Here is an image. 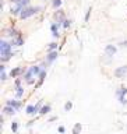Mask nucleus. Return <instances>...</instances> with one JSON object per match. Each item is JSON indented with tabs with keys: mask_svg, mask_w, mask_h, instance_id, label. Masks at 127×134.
<instances>
[{
	"mask_svg": "<svg viewBox=\"0 0 127 134\" xmlns=\"http://www.w3.org/2000/svg\"><path fill=\"white\" fill-rule=\"evenodd\" d=\"M50 28H52V32H57L59 25H57V24H52V27H50Z\"/></svg>",
	"mask_w": 127,
	"mask_h": 134,
	"instance_id": "nucleus-24",
	"label": "nucleus"
},
{
	"mask_svg": "<svg viewBox=\"0 0 127 134\" xmlns=\"http://www.w3.org/2000/svg\"><path fill=\"white\" fill-rule=\"evenodd\" d=\"M32 74H34V73H32V68H29V70L25 73V75H24V78H25V80H29V78H31V75H32Z\"/></svg>",
	"mask_w": 127,
	"mask_h": 134,
	"instance_id": "nucleus-17",
	"label": "nucleus"
},
{
	"mask_svg": "<svg viewBox=\"0 0 127 134\" xmlns=\"http://www.w3.org/2000/svg\"><path fill=\"white\" fill-rule=\"evenodd\" d=\"M57 59V52H49V54H47V61H49V63H52L53 60H56Z\"/></svg>",
	"mask_w": 127,
	"mask_h": 134,
	"instance_id": "nucleus-7",
	"label": "nucleus"
},
{
	"mask_svg": "<svg viewBox=\"0 0 127 134\" xmlns=\"http://www.w3.org/2000/svg\"><path fill=\"white\" fill-rule=\"evenodd\" d=\"M126 74H127V66H122V67H119V68L115 70V75L117 78H123Z\"/></svg>",
	"mask_w": 127,
	"mask_h": 134,
	"instance_id": "nucleus-4",
	"label": "nucleus"
},
{
	"mask_svg": "<svg viewBox=\"0 0 127 134\" xmlns=\"http://www.w3.org/2000/svg\"><path fill=\"white\" fill-rule=\"evenodd\" d=\"M63 27H64V28H67V27H70V21H68V20H66V21H64V24H63Z\"/></svg>",
	"mask_w": 127,
	"mask_h": 134,
	"instance_id": "nucleus-26",
	"label": "nucleus"
},
{
	"mask_svg": "<svg viewBox=\"0 0 127 134\" xmlns=\"http://www.w3.org/2000/svg\"><path fill=\"white\" fill-rule=\"evenodd\" d=\"M120 46H127V41H124V42H120Z\"/></svg>",
	"mask_w": 127,
	"mask_h": 134,
	"instance_id": "nucleus-29",
	"label": "nucleus"
},
{
	"mask_svg": "<svg viewBox=\"0 0 127 134\" xmlns=\"http://www.w3.org/2000/svg\"><path fill=\"white\" fill-rule=\"evenodd\" d=\"M119 101H120V104H122V105H126L127 104V99L124 97H119Z\"/></svg>",
	"mask_w": 127,
	"mask_h": 134,
	"instance_id": "nucleus-23",
	"label": "nucleus"
},
{
	"mask_svg": "<svg viewBox=\"0 0 127 134\" xmlns=\"http://www.w3.org/2000/svg\"><path fill=\"white\" fill-rule=\"evenodd\" d=\"M49 112H50V106H49V105L42 106V108H41V111H39L41 115H46V113H49Z\"/></svg>",
	"mask_w": 127,
	"mask_h": 134,
	"instance_id": "nucleus-9",
	"label": "nucleus"
},
{
	"mask_svg": "<svg viewBox=\"0 0 127 134\" xmlns=\"http://www.w3.org/2000/svg\"><path fill=\"white\" fill-rule=\"evenodd\" d=\"M17 109L15 108H13V106H10V105H6V108L3 109V112L6 113V115H14Z\"/></svg>",
	"mask_w": 127,
	"mask_h": 134,
	"instance_id": "nucleus-6",
	"label": "nucleus"
},
{
	"mask_svg": "<svg viewBox=\"0 0 127 134\" xmlns=\"http://www.w3.org/2000/svg\"><path fill=\"white\" fill-rule=\"evenodd\" d=\"M11 45H17V46H21V45H24V41L21 39V38H18V39H17L15 42H13Z\"/></svg>",
	"mask_w": 127,
	"mask_h": 134,
	"instance_id": "nucleus-20",
	"label": "nucleus"
},
{
	"mask_svg": "<svg viewBox=\"0 0 127 134\" xmlns=\"http://www.w3.org/2000/svg\"><path fill=\"white\" fill-rule=\"evenodd\" d=\"M28 3H29V0H21V2H18L15 7L11 10V14L13 15H20V14H21V11L25 9V6H28Z\"/></svg>",
	"mask_w": 127,
	"mask_h": 134,
	"instance_id": "nucleus-2",
	"label": "nucleus"
},
{
	"mask_svg": "<svg viewBox=\"0 0 127 134\" xmlns=\"http://www.w3.org/2000/svg\"><path fill=\"white\" fill-rule=\"evenodd\" d=\"M10 50H11V45L9 42H6V41H2V42H0V53H2V56H3V60L10 59V56H11Z\"/></svg>",
	"mask_w": 127,
	"mask_h": 134,
	"instance_id": "nucleus-1",
	"label": "nucleus"
},
{
	"mask_svg": "<svg viewBox=\"0 0 127 134\" xmlns=\"http://www.w3.org/2000/svg\"><path fill=\"white\" fill-rule=\"evenodd\" d=\"M45 77H46V71L42 70V71H41V74H39V84H41L43 80H45Z\"/></svg>",
	"mask_w": 127,
	"mask_h": 134,
	"instance_id": "nucleus-16",
	"label": "nucleus"
},
{
	"mask_svg": "<svg viewBox=\"0 0 127 134\" xmlns=\"http://www.w3.org/2000/svg\"><path fill=\"white\" fill-rule=\"evenodd\" d=\"M71 108H73V104H71V102H67V104L64 105V111H66V112H68Z\"/></svg>",
	"mask_w": 127,
	"mask_h": 134,
	"instance_id": "nucleus-21",
	"label": "nucleus"
},
{
	"mask_svg": "<svg viewBox=\"0 0 127 134\" xmlns=\"http://www.w3.org/2000/svg\"><path fill=\"white\" fill-rule=\"evenodd\" d=\"M21 71H22V68H14V70H11L10 75H11V77H15V75L18 74V73H21Z\"/></svg>",
	"mask_w": 127,
	"mask_h": 134,
	"instance_id": "nucleus-15",
	"label": "nucleus"
},
{
	"mask_svg": "<svg viewBox=\"0 0 127 134\" xmlns=\"http://www.w3.org/2000/svg\"><path fill=\"white\" fill-rule=\"evenodd\" d=\"M13 3H18V2H21V0H11Z\"/></svg>",
	"mask_w": 127,
	"mask_h": 134,
	"instance_id": "nucleus-30",
	"label": "nucleus"
},
{
	"mask_svg": "<svg viewBox=\"0 0 127 134\" xmlns=\"http://www.w3.org/2000/svg\"><path fill=\"white\" fill-rule=\"evenodd\" d=\"M60 6H61V0H54V2H53V7L54 9L60 7Z\"/></svg>",
	"mask_w": 127,
	"mask_h": 134,
	"instance_id": "nucleus-22",
	"label": "nucleus"
},
{
	"mask_svg": "<svg viewBox=\"0 0 127 134\" xmlns=\"http://www.w3.org/2000/svg\"><path fill=\"white\" fill-rule=\"evenodd\" d=\"M116 94H117V97H124V95L127 94V88H120Z\"/></svg>",
	"mask_w": 127,
	"mask_h": 134,
	"instance_id": "nucleus-12",
	"label": "nucleus"
},
{
	"mask_svg": "<svg viewBox=\"0 0 127 134\" xmlns=\"http://www.w3.org/2000/svg\"><path fill=\"white\" fill-rule=\"evenodd\" d=\"M31 68H32V73L35 74V75H39V74H41V71H42L39 66H34V67H31Z\"/></svg>",
	"mask_w": 127,
	"mask_h": 134,
	"instance_id": "nucleus-13",
	"label": "nucleus"
},
{
	"mask_svg": "<svg viewBox=\"0 0 127 134\" xmlns=\"http://www.w3.org/2000/svg\"><path fill=\"white\" fill-rule=\"evenodd\" d=\"M52 35H53V38H59V32H53Z\"/></svg>",
	"mask_w": 127,
	"mask_h": 134,
	"instance_id": "nucleus-28",
	"label": "nucleus"
},
{
	"mask_svg": "<svg viewBox=\"0 0 127 134\" xmlns=\"http://www.w3.org/2000/svg\"><path fill=\"white\" fill-rule=\"evenodd\" d=\"M90 14H91V9H88L87 14H85V21H88V18H90Z\"/></svg>",
	"mask_w": 127,
	"mask_h": 134,
	"instance_id": "nucleus-25",
	"label": "nucleus"
},
{
	"mask_svg": "<svg viewBox=\"0 0 127 134\" xmlns=\"http://www.w3.org/2000/svg\"><path fill=\"white\" fill-rule=\"evenodd\" d=\"M54 49H57V43H54V42H52V43L49 45V49H47V50H49V52H53Z\"/></svg>",
	"mask_w": 127,
	"mask_h": 134,
	"instance_id": "nucleus-18",
	"label": "nucleus"
},
{
	"mask_svg": "<svg viewBox=\"0 0 127 134\" xmlns=\"http://www.w3.org/2000/svg\"><path fill=\"white\" fill-rule=\"evenodd\" d=\"M80 131H81V124L77 123V124L73 127V134H80Z\"/></svg>",
	"mask_w": 127,
	"mask_h": 134,
	"instance_id": "nucleus-11",
	"label": "nucleus"
},
{
	"mask_svg": "<svg viewBox=\"0 0 127 134\" xmlns=\"http://www.w3.org/2000/svg\"><path fill=\"white\" fill-rule=\"evenodd\" d=\"M35 113H36L35 106H32V105H28V106H27V115H35Z\"/></svg>",
	"mask_w": 127,
	"mask_h": 134,
	"instance_id": "nucleus-8",
	"label": "nucleus"
},
{
	"mask_svg": "<svg viewBox=\"0 0 127 134\" xmlns=\"http://www.w3.org/2000/svg\"><path fill=\"white\" fill-rule=\"evenodd\" d=\"M6 105H10V106H13V108H15V109L20 108V102H17V101H7Z\"/></svg>",
	"mask_w": 127,
	"mask_h": 134,
	"instance_id": "nucleus-10",
	"label": "nucleus"
},
{
	"mask_svg": "<svg viewBox=\"0 0 127 134\" xmlns=\"http://www.w3.org/2000/svg\"><path fill=\"white\" fill-rule=\"evenodd\" d=\"M22 94H24V88H22V87H17V94H15V97H17V98H21Z\"/></svg>",
	"mask_w": 127,
	"mask_h": 134,
	"instance_id": "nucleus-14",
	"label": "nucleus"
},
{
	"mask_svg": "<svg viewBox=\"0 0 127 134\" xmlns=\"http://www.w3.org/2000/svg\"><path fill=\"white\" fill-rule=\"evenodd\" d=\"M11 130H13V133H17V130H18V124H17V122L11 123Z\"/></svg>",
	"mask_w": 127,
	"mask_h": 134,
	"instance_id": "nucleus-19",
	"label": "nucleus"
},
{
	"mask_svg": "<svg viewBox=\"0 0 127 134\" xmlns=\"http://www.w3.org/2000/svg\"><path fill=\"white\" fill-rule=\"evenodd\" d=\"M38 10H39V7H25L21 11V14H20V18L21 20L28 18V17H31V15L35 14V13H38Z\"/></svg>",
	"mask_w": 127,
	"mask_h": 134,
	"instance_id": "nucleus-3",
	"label": "nucleus"
},
{
	"mask_svg": "<svg viewBox=\"0 0 127 134\" xmlns=\"http://www.w3.org/2000/svg\"><path fill=\"white\" fill-rule=\"evenodd\" d=\"M116 52H117L116 46H113V45H106V48H105V53H106V56L112 57V56H115V54H116Z\"/></svg>",
	"mask_w": 127,
	"mask_h": 134,
	"instance_id": "nucleus-5",
	"label": "nucleus"
},
{
	"mask_svg": "<svg viewBox=\"0 0 127 134\" xmlns=\"http://www.w3.org/2000/svg\"><path fill=\"white\" fill-rule=\"evenodd\" d=\"M64 131H66V129H64L63 126H60L59 127V133H64Z\"/></svg>",
	"mask_w": 127,
	"mask_h": 134,
	"instance_id": "nucleus-27",
	"label": "nucleus"
}]
</instances>
